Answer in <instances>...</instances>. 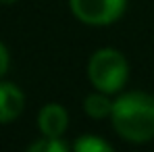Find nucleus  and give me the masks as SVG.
<instances>
[{"label": "nucleus", "mask_w": 154, "mask_h": 152, "mask_svg": "<svg viewBox=\"0 0 154 152\" xmlns=\"http://www.w3.org/2000/svg\"><path fill=\"white\" fill-rule=\"evenodd\" d=\"M110 121L115 131L133 144L154 138V96L146 92H127L112 102Z\"/></svg>", "instance_id": "1"}, {"label": "nucleus", "mask_w": 154, "mask_h": 152, "mask_svg": "<svg viewBox=\"0 0 154 152\" xmlns=\"http://www.w3.org/2000/svg\"><path fill=\"white\" fill-rule=\"evenodd\" d=\"M88 77L92 85L104 94H117L123 90L129 77V65L125 56L115 48H100L90 56Z\"/></svg>", "instance_id": "2"}, {"label": "nucleus", "mask_w": 154, "mask_h": 152, "mask_svg": "<svg viewBox=\"0 0 154 152\" xmlns=\"http://www.w3.org/2000/svg\"><path fill=\"white\" fill-rule=\"evenodd\" d=\"M71 13L85 25H110L127 6V0H69Z\"/></svg>", "instance_id": "3"}, {"label": "nucleus", "mask_w": 154, "mask_h": 152, "mask_svg": "<svg viewBox=\"0 0 154 152\" xmlns=\"http://www.w3.org/2000/svg\"><path fill=\"white\" fill-rule=\"evenodd\" d=\"M38 127L44 138H60L69 127V113L56 102L44 104L38 115Z\"/></svg>", "instance_id": "4"}, {"label": "nucleus", "mask_w": 154, "mask_h": 152, "mask_svg": "<svg viewBox=\"0 0 154 152\" xmlns=\"http://www.w3.org/2000/svg\"><path fill=\"white\" fill-rule=\"evenodd\" d=\"M25 106V96L19 85L11 81H0V125L15 121Z\"/></svg>", "instance_id": "5"}, {"label": "nucleus", "mask_w": 154, "mask_h": 152, "mask_svg": "<svg viewBox=\"0 0 154 152\" xmlns=\"http://www.w3.org/2000/svg\"><path fill=\"white\" fill-rule=\"evenodd\" d=\"M83 110H85V115H90L92 119L110 117V113H112V100H108V94H104V92H94V94L85 96V100H83Z\"/></svg>", "instance_id": "6"}, {"label": "nucleus", "mask_w": 154, "mask_h": 152, "mask_svg": "<svg viewBox=\"0 0 154 152\" xmlns=\"http://www.w3.org/2000/svg\"><path fill=\"white\" fill-rule=\"evenodd\" d=\"M73 152H115L108 142L98 135H81L73 144Z\"/></svg>", "instance_id": "7"}, {"label": "nucleus", "mask_w": 154, "mask_h": 152, "mask_svg": "<svg viewBox=\"0 0 154 152\" xmlns=\"http://www.w3.org/2000/svg\"><path fill=\"white\" fill-rule=\"evenodd\" d=\"M25 152H69V150L60 142V138H44V140L33 142Z\"/></svg>", "instance_id": "8"}, {"label": "nucleus", "mask_w": 154, "mask_h": 152, "mask_svg": "<svg viewBox=\"0 0 154 152\" xmlns=\"http://www.w3.org/2000/svg\"><path fill=\"white\" fill-rule=\"evenodd\" d=\"M8 65H11V56H8V50L6 46L0 42V79L4 77V73L8 71Z\"/></svg>", "instance_id": "9"}, {"label": "nucleus", "mask_w": 154, "mask_h": 152, "mask_svg": "<svg viewBox=\"0 0 154 152\" xmlns=\"http://www.w3.org/2000/svg\"><path fill=\"white\" fill-rule=\"evenodd\" d=\"M13 2H17V0H0V4H13Z\"/></svg>", "instance_id": "10"}]
</instances>
